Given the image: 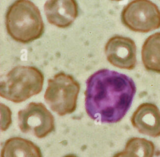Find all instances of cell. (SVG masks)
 I'll use <instances>...</instances> for the list:
<instances>
[{
	"label": "cell",
	"mask_w": 160,
	"mask_h": 157,
	"mask_svg": "<svg viewBox=\"0 0 160 157\" xmlns=\"http://www.w3.org/2000/svg\"><path fill=\"white\" fill-rule=\"evenodd\" d=\"M104 52L109 63L115 67L132 70L136 66V45L128 37L111 38L106 44Z\"/></svg>",
	"instance_id": "obj_7"
},
{
	"label": "cell",
	"mask_w": 160,
	"mask_h": 157,
	"mask_svg": "<svg viewBox=\"0 0 160 157\" xmlns=\"http://www.w3.org/2000/svg\"><path fill=\"white\" fill-rule=\"evenodd\" d=\"M18 126L24 133H31L38 138L46 137L54 131V118L42 103L31 102L18 111Z\"/></svg>",
	"instance_id": "obj_6"
},
{
	"label": "cell",
	"mask_w": 160,
	"mask_h": 157,
	"mask_svg": "<svg viewBox=\"0 0 160 157\" xmlns=\"http://www.w3.org/2000/svg\"><path fill=\"white\" fill-rule=\"evenodd\" d=\"M1 157H42L40 148L33 142L21 137H12L3 143Z\"/></svg>",
	"instance_id": "obj_10"
},
{
	"label": "cell",
	"mask_w": 160,
	"mask_h": 157,
	"mask_svg": "<svg viewBox=\"0 0 160 157\" xmlns=\"http://www.w3.org/2000/svg\"><path fill=\"white\" fill-rule=\"evenodd\" d=\"M159 1H160V0H159Z\"/></svg>",
	"instance_id": "obj_16"
},
{
	"label": "cell",
	"mask_w": 160,
	"mask_h": 157,
	"mask_svg": "<svg viewBox=\"0 0 160 157\" xmlns=\"http://www.w3.org/2000/svg\"><path fill=\"white\" fill-rule=\"evenodd\" d=\"M141 59L146 70L160 74V32L146 39L142 46Z\"/></svg>",
	"instance_id": "obj_11"
},
{
	"label": "cell",
	"mask_w": 160,
	"mask_h": 157,
	"mask_svg": "<svg viewBox=\"0 0 160 157\" xmlns=\"http://www.w3.org/2000/svg\"><path fill=\"white\" fill-rule=\"evenodd\" d=\"M44 78L34 66H17L1 79L0 96L15 103L23 102L42 91Z\"/></svg>",
	"instance_id": "obj_3"
},
{
	"label": "cell",
	"mask_w": 160,
	"mask_h": 157,
	"mask_svg": "<svg viewBox=\"0 0 160 157\" xmlns=\"http://www.w3.org/2000/svg\"><path fill=\"white\" fill-rule=\"evenodd\" d=\"M44 9L48 21L60 28L69 27L78 15L76 0H48Z\"/></svg>",
	"instance_id": "obj_9"
},
{
	"label": "cell",
	"mask_w": 160,
	"mask_h": 157,
	"mask_svg": "<svg viewBox=\"0 0 160 157\" xmlns=\"http://www.w3.org/2000/svg\"><path fill=\"white\" fill-rule=\"evenodd\" d=\"M79 91V83L71 75L59 72L48 80L44 98L51 109L62 116L76 110Z\"/></svg>",
	"instance_id": "obj_4"
},
{
	"label": "cell",
	"mask_w": 160,
	"mask_h": 157,
	"mask_svg": "<svg viewBox=\"0 0 160 157\" xmlns=\"http://www.w3.org/2000/svg\"><path fill=\"white\" fill-rule=\"evenodd\" d=\"M131 123L142 134L152 138L160 136V110L154 103L141 104L132 113Z\"/></svg>",
	"instance_id": "obj_8"
},
{
	"label": "cell",
	"mask_w": 160,
	"mask_h": 157,
	"mask_svg": "<svg viewBox=\"0 0 160 157\" xmlns=\"http://www.w3.org/2000/svg\"><path fill=\"white\" fill-rule=\"evenodd\" d=\"M8 34L27 44L41 37L44 25L38 8L29 0H16L8 9L5 19Z\"/></svg>",
	"instance_id": "obj_2"
},
{
	"label": "cell",
	"mask_w": 160,
	"mask_h": 157,
	"mask_svg": "<svg viewBox=\"0 0 160 157\" xmlns=\"http://www.w3.org/2000/svg\"><path fill=\"white\" fill-rule=\"evenodd\" d=\"M136 87L124 74L101 69L86 80L85 110L94 121L102 123L120 121L130 108Z\"/></svg>",
	"instance_id": "obj_1"
},
{
	"label": "cell",
	"mask_w": 160,
	"mask_h": 157,
	"mask_svg": "<svg viewBox=\"0 0 160 157\" xmlns=\"http://www.w3.org/2000/svg\"><path fill=\"white\" fill-rule=\"evenodd\" d=\"M1 129L6 131L12 123V112L9 108L3 103L0 104Z\"/></svg>",
	"instance_id": "obj_13"
},
{
	"label": "cell",
	"mask_w": 160,
	"mask_h": 157,
	"mask_svg": "<svg viewBox=\"0 0 160 157\" xmlns=\"http://www.w3.org/2000/svg\"><path fill=\"white\" fill-rule=\"evenodd\" d=\"M121 20L132 31L149 33L160 28V10L150 0H132L124 7Z\"/></svg>",
	"instance_id": "obj_5"
},
{
	"label": "cell",
	"mask_w": 160,
	"mask_h": 157,
	"mask_svg": "<svg viewBox=\"0 0 160 157\" xmlns=\"http://www.w3.org/2000/svg\"><path fill=\"white\" fill-rule=\"evenodd\" d=\"M155 146L146 138L133 137L126 142L124 149L113 157H154Z\"/></svg>",
	"instance_id": "obj_12"
},
{
	"label": "cell",
	"mask_w": 160,
	"mask_h": 157,
	"mask_svg": "<svg viewBox=\"0 0 160 157\" xmlns=\"http://www.w3.org/2000/svg\"><path fill=\"white\" fill-rule=\"evenodd\" d=\"M111 1H122V0H111Z\"/></svg>",
	"instance_id": "obj_15"
},
{
	"label": "cell",
	"mask_w": 160,
	"mask_h": 157,
	"mask_svg": "<svg viewBox=\"0 0 160 157\" xmlns=\"http://www.w3.org/2000/svg\"><path fill=\"white\" fill-rule=\"evenodd\" d=\"M64 157H77V156L74 154H67V155L64 156Z\"/></svg>",
	"instance_id": "obj_14"
}]
</instances>
